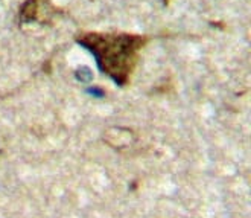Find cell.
<instances>
[{"label": "cell", "mask_w": 251, "mask_h": 218, "mask_svg": "<svg viewBox=\"0 0 251 218\" xmlns=\"http://www.w3.org/2000/svg\"><path fill=\"white\" fill-rule=\"evenodd\" d=\"M76 41L93 54L104 74L116 84L125 85L137 64L146 37L125 32H81Z\"/></svg>", "instance_id": "obj_1"}, {"label": "cell", "mask_w": 251, "mask_h": 218, "mask_svg": "<svg viewBox=\"0 0 251 218\" xmlns=\"http://www.w3.org/2000/svg\"><path fill=\"white\" fill-rule=\"evenodd\" d=\"M35 14H37V2H35V0H27V2L22 8V17H23V20H26V22L34 20Z\"/></svg>", "instance_id": "obj_2"}]
</instances>
